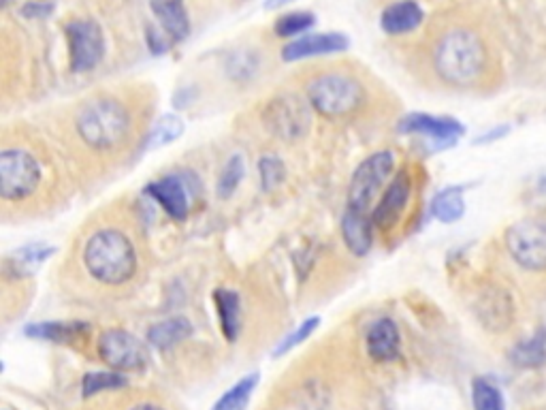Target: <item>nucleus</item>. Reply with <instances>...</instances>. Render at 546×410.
I'll return each mask as SVG.
<instances>
[{
    "label": "nucleus",
    "instance_id": "nucleus-1",
    "mask_svg": "<svg viewBox=\"0 0 546 410\" xmlns=\"http://www.w3.org/2000/svg\"><path fill=\"white\" fill-rule=\"evenodd\" d=\"M429 58L440 82L453 88L485 86L495 73V52L489 39L468 22L444 26L433 37Z\"/></svg>",
    "mask_w": 546,
    "mask_h": 410
},
{
    "label": "nucleus",
    "instance_id": "nucleus-2",
    "mask_svg": "<svg viewBox=\"0 0 546 410\" xmlns=\"http://www.w3.org/2000/svg\"><path fill=\"white\" fill-rule=\"evenodd\" d=\"M88 274L109 287H120L137 274V250L120 229H99L84 248Z\"/></svg>",
    "mask_w": 546,
    "mask_h": 410
},
{
    "label": "nucleus",
    "instance_id": "nucleus-3",
    "mask_svg": "<svg viewBox=\"0 0 546 410\" xmlns=\"http://www.w3.org/2000/svg\"><path fill=\"white\" fill-rule=\"evenodd\" d=\"M75 131L96 152L118 150L131 135V114L114 97H96L79 107Z\"/></svg>",
    "mask_w": 546,
    "mask_h": 410
},
{
    "label": "nucleus",
    "instance_id": "nucleus-4",
    "mask_svg": "<svg viewBox=\"0 0 546 410\" xmlns=\"http://www.w3.org/2000/svg\"><path fill=\"white\" fill-rule=\"evenodd\" d=\"M305 99L318 116L344 120L355 116L367 103V92L357 75L346 71H323L305 84Z\"/></svg>",
    "mask_w": 546,
    "mask_h": 410
},
{
    "label": "nucleus",
    "instance_id": "nucleus-5",
    "mask_svg": "<svg viewBox=\"0 0 546 410\" xmlns=\"http://www.w3.org/2000/svg\"><path fill=\"white\" fill-rule=\"evenodd\" d=\"M506 250L527 272H546V214L527 216L506 231Z\"/></svg>",
    "mask_w": 546,
    "mask_h": 410
},
{
    "label": "nucleus",
    "instance_id": "nucleus-6",
    "mask_svg": "<svg viewBox=\"0 0 546 410\" xmlns=\"http://www.w3.org/2000/svg\"><path fill=\"white\" fill-rule=\"evenodd\" d=\"M43 171L26 150L9 148L0 154V195L5 201H24L39 191Z\"/></svg>",
    "mask_w": 546,
    "mask_h": 410
},
{
    "label": "nucleus",
    "instance_id": "nucleus-7",
    "mask_svg": "<svg viewBox=\"0 0 546 410\" xmlns=\"http://www.w3.org/2000/svg\"><path fill=\"white\" fill-rule=\"evenodd\" d=\"M395 156L389 150L376 152L355 169L348 186V208L369 214L372 205L382 191V186L393 176Z\"/></svg>",
    "mask_w": 546,
    "mask_h": 410
},
{
    "label": "nucleus",
    "instance_id": "nucleus-8",
    "mask_svg": "<svg viewBox=\"0 0 546 410\" xmlns=\"http://www.w3.org/2000/svg\"><path fill=\"white\" fill-rule=\"evenodd\" d=\"M99 355L111 370L141 372L150 364L146 342L126 329H107L99 338Z\"/></svg>",
    "mask_w": 546,
    "mask_h": 410
},
{
    "label": "nucleus",
    "instance_id": "nucleus-9",
    "mask_svg": "<svg viewBox=\"0 0 546 410\" xmlns=\"http://www.w3.org/2000/svg\"><path fill=\"white\" fill-rule=\"evenodd\" d=\"M67 43L73 73H88L96 69L105 56L103 28L94 20H73L67 26Z\"/></svg>",
    "mask_w": 546,
    "mask_h": 410
},
{
    "label": "nucleus",
    "instance_id": "nucleus-10",
    "mask_svg": "<svg viewBox=\"0 0 546 410\" xmlns=\"http://www.w3.org/2000/svg\"><path fill=\"white\" fill-rule=\"evenodd\" d=\"M146 193L163 208L173 220H186L190 212V203L199 195V180L192 171L171 173L148 184Z\"/></svg>",
    "mask_w": 546,
    "mask_h": 410
},
{
    "label": "nucleus",
    "instance_id": "nucleus-11",
    "mask_svg": "<svg viewBox=\"0 0 546 410\" xmlns=\"http://www.w3.org/2000/svg\"><path fill=\"white\" fill-rule=\"evenodd\" d=\"M265 122L282 139H299L310 129V103L301 101L295 94L269 101L265 109Z\"/></svg>",
    "mask_w": 546,
    "mask_h": 410
},
{
    "label": "nucleus",
    "instance_id": "nucleus-12",
    "mask_svg": "<svg viewBox=\"0 0 546 410\" xmlns=\"http://www.w3.org/2000/svg\"><path fill=\"white\" fill-rule=\"evenodd\" d=\"M399 133L406 135H423L427 137L433 148H451L459 137H463L465 126L448 116H431V114H410L399 122Z\"/></svg>",
    "mask_w": 546,
    "mask_h": 410
},
{
    "label": "nucleus",
    "instance_id": "nucleus-13",
    "mask_svg": "<svg viewBox=\"0 0 546 410\" xmlns=\"http://www.w3.org/2000/svg\"><path fill=\"white\" fill-rule=\"evenodd\" d=\"M410 195H412V176L408 169H401L395 173V178L387 186V191H384V195L376 203V208L372 212L374 227L382 233L391 231L399 223L401 214L406 212Z\"/></svg>",
    "mask_w": 546,
    "mask_h": 410
},
{
    "label": "nucleus",
    "instance_id": "nucleus-14",
    "mask_svg": "<svg viewBox=\"0 0 546 410\" xmlns=\"http://www.w3.org/2000/svg\"><path fill=\"white\" fill-rule=\"evenodd\" d=\"M474 312L483 327L491 331H504L510 327L512 319H515V304H512L510 295L504 289L487 285L476 295Z\"/></svg>",
    "mask_w": 546,
    "mask_h": 410
},
{
    "label": "nucleus",
    "instance_id": "nucleus-15",
    "mask_svg": "<svg viewBox=\"0 0 546 410\" xmlns=\"http://www.w3.org/2000/svg\"><path fill=\"white\" fill-rule=\"evenodd\" d=\"M348 47H350V41L344 33H310L284 45L282 60L297 62L305 58L340 54V52H346Z\"/></svg>",
    "mask_w": 546,
    "mask_h": 410
},
{
    "label": "nucleus",
    "instance_id": "nucleus-16",
    "mask_svg": "<svg viewBox=\"0 0 546 410\" xmlns=\"http://www.w3.org/2000/svg\"><path fill=\"white\" fill-rule=\"evenodd\" d=\"M365 349L376 364H391L401 357V334L393 319L382 317L372 323L365 336Z\"/></svg>",
    "mask_w": 546,
    "mask_h": 410
},
{
    "label": "nucleus",
    "instance_id": "nucleus-17",
    "mask_svg": "<svg viewBox=\"0 0 546 410\" xmlns=\"http://www.w3.org/2000/svg\"><path fill=\"white\" fill-rule=\"evenodd\" d=\"M24 334L28 338L54 342V344H77L90 336V325L84 321H41L26 325Z\"/></svg>",
    "mask_w": 546,
    "mask_h": 410
},
{
    "label": "nucleus",
    "instance_id": "nucleus-18",
    "mask_svg": "<svg viewBox=\"0 0 546 410\" xmlns=\"http://www.w3.org/2000/svg\"><path fill=\"white\" fill-rule=\"evenodd\" d=\"M374 220L369 214L346 208L342 216V238L355 257H365L374 246Z\"/></svg>",
    "mask_w": 546,
    "mask_h": 410
},
{
    "label": "nucleus",
    "instance_id": "nucleus-19",
    "mask_svg": "<svg viewBox=\"0 0 546 410\" xmlns=\"http://www.w3.org/2000/svg\"><path fill=\"white\" fill-rule=\"evenodd\" d=\"M423 20L425 13L416 0H399L382 11L380 28L391 37L410 35L423 24Z\"/></svg>",
    "mask_w": 546,
    "mask_h": 410
},
{
    "label": "nucleus",
    "instance_id": "nucleus-20",
    "mask_svg": "<svg viewBox=\"0 0 546 410\" xmlns=\"http://www.w3.org/2000/svg\"><path fill=\"white\" fill-rule=\"evenodd\" d=\"M150 9L173 43H180L190 35V18L184 0H150Z\"/></svg>",
    "mask_w": 546,
    "mask_h": 410
},
{
    "label": "nucleus",
    "instance_id": "nucleus-21",
    "mask_svg": "<svg viewBox=\"0 0 546 410\" xmlns=\"http://www.w3.org/2000/svg\"><path fill=\"white\" fill-rule=\"evenodd\" d=\"M56 252L54 246L50 244H28L22 246L20 250H15L13 255H9L3 263L5 274L11 278H28L32 274H37L41 270V265L50 259Z\"/></svg>",
    "mask_w": 546,
    "mask_h": 410
},
{
    "label": "nucleus",
    "instance_id": "nucleus-22",
    "mask_svg": "<svg viewBox=\"0 0 546 410\" xmlns=\"http://www.w3.org/2000/svg\"><path fill=\"white\" fill-rule=\"evenodd\" d=\"M214 304L222 336L229 342H235L239 336V327H242V299L231 289H218L214 293Z\"/></svg>",
    "mask_w": 546,
    "mask_h": 410
},
{
    "label": "nucleus",
    "instance_id": "nucleus-23",
    "mask_svg": "<svg viewBox=\"0 0 546 410\" xmlns=\"http://www.w3.org/2000/svg\"><path fill=\"white\" fill-rule=\"evenodd\" d=\"M192 323L186 317H173L148 329V342L158 351H167L192 336Z\"/></svg>",
    "mask_w": 546,
    "mask_h": 410
},
{
    "label": "nucleus",
    "instance_id": "nucleus-24",
    "mask_svg": "<svg viewBox=\"0 0 546 410\" xmlns=\"http://www.w3.org/2000/svg\"><path fill=\"white\" fill-rule=\"evenodd\" d=\"M510 361L512 366H517L521 370H534L546 364V327H540L534 331L532 338H527L519 344H515V349L510 351Z\"/></svg>",
    "mask_w": 546,
    "mask_h": 410
},
{
    "label": "nucleus",
    "instance_id": "nucleus-25",
    "mask_svg": "<svg viewBox=\"0 0 546 410\" xmlns=\"http://www.w3.org/2000/svg\"><path fill=\"white\" fill-rule=\"evenodd\" d=\"M431 214L436 216L440 223H457L465 214V199L461 186H448L440 191L431 201Z\"/></svg>",
    "mask_w": 546,
    "mask_h": 410
},
{
    "label": "nucleus",
    "instance_id": "nucleus-26",
    "mask_svg": "<svg viewBox=\"0 0 546 410\" xmlns=\"http://www.w3.org/2000/svg\"><path fill=\"white\" fill-rule=\"evenodd\" d=\"M259 383H261L259 374L244 376L242 381H237L227 393H222V398L212 406V410H246Z\"/></svg>",
    "mask_w": 546,
    "mask_h": 410
},
{
    "label": "nucleus",
    "instance_id": "nucleus-27",
    "mask_svg": "<svg viewBox=\"0 0 546 410\" xmlns=\"http://www.w3.org/2000/svg\"><path fill=\"white\" fill-rule=\"evenodd\" d=\"M472 404L474 410H506L500 387L483 376L472 381Z\"/></svg>",
    "mask_w": 546,
    "mask_h": 410
},
{
    "label": "nucleus",
    "instance_id": "nucleus-28",
    "mask_svg": "<svg viewBox=\"0 0 546 410\" xmlns=\"http://www.w3.org/2000/svg\"><path fill=\"white\" fill-rule=\"evenodd\" d=\"M246 176V161L242 154H233L231 159L227 161V165H224L220 178H218V186H216V193L220 199H231L235 195V191L239 188V184H242Z\"/></svg>",
    "mask_w": 546,
    "mask_h": 410
},
{
    "label": "nucleus",
    "instance_id": "nucleus-29",
    "mask_svg": "<svg viewBox=\"0 0 546 410\" xmlns=\"http://www.w3.org/2000/svg\"><path fill=\"white\" fill-rule=\"evenodd\" d=\"M182 133H184V120L180 116H171V114L163 116L160 120H156L154 129L150 131L148 141H146V150L163 148V146L171 144V141L178 139Z\"/></svg>",
    "mask_w": 546,
    "mask_h": 410
},
{
    "label": "nucleus",
    "instance_id": "nucleus-30",
    "mask_svg": "<svg viewBox=\"0 0 546 410\" xmlns=\"http://www.w3.org/2000/svg\"><path fill=\"white\" fill-rule=\"evenodd\" d=\"M128 387V378L114 370V372H88L82 381L84 398H92L101 391H116Z\"/></svg>",
    "mask_w": 546,
    "mask_h": 410
},
{
    "label": "nucleus",
    "instance_id": "nucleus-31",
    "mask_svg": "<svg viewBox=\"0 0 546 410\" xmlns=\"http://www.w3.org/2000/svg\"><path fill=\"white\" fill-rule=\"evenodd\" d=\"M316 24V15L310 11H293V13H284L282 18L276 20L273 24V30H276V35L282 39L288 37H297V35H305L308 30H312Z\"/></svg>",
    "mask_w": 546,
    "mask_h": 410
},
{
    "label": "nucleus",
    "instance_id": "nucleus-32",
    "mask_svg": "<svg viewBox=\"0 0 546 410\" xmlns=\"http://www.w3.org/2000/svg\"><path fill=\"white\" fill-rule=\"evenodd\" d=\"M318 325H320V319L318 317H310V319H305L301 325H297V329L295 331H291V334H288L278 346H276V349H273V357H282V355H286V353H291L293 349H297V346L301 344V342H305V340H308L312 334H314V331L318 329Z\"/></svg>",
    "mask_w": 546,
    "mask_h": 410
},
{
    "label": "nucleus",
    "instance_id": "nucleus-33",
    "mask_svg": "<svg viewBox=\"0 0 546 410\" xmlns=\"http://www.w3.org/2000/svg\"><path fill=\"white\" fill-rule=\"evenodd\" d=\"M259 171H261V186L265 188V191L278 188L286 178V165L282 163V159H278V156H265V159H261Z\"/></svg>",
    "mask_w": 546,
    "mask_h": 410
},
{
    "label": "nucleus",
    "instance_id": "nucleus-34",
    "mask_svg": "<svg viewBox=\"0 0 546 410\" xmlns=\"http://www.w3.org/2000/svg\"><path fill=\"white\" fill-rule=\"evenodd\" d=\"M50 13H54V5L45 3V0H30L22 7V15L28 20H43Z\"/></svg>",
    "mask_w": 546,
    "mask_h": 410
},
{
    "label": "nucleus",
    "instance_id": "nucleus-35",
    "mask_svg": "<svg viewBox=\"0 0 546 410\" xmlns=\"http://www.w3.org/2000/svg\"><path fill=\"white\" fill-rule=\"evenodd\" d=\"M506 133H508V126H500V129H495L493 133L483 135V139H478L476 144H487V141H495V139H500V137H504Z\"/></svg>",
    "mask_w": 546,
    "mask_h": 410
},
{
    "label": "nucleus",
    "instance_id": "nucleus-36",
    "mask_svg": "<svg viewBox=\"0 0 546 410\" xmlns=\"http://www.w3.org/2000/svg\"><path fill=\"white\" fill-rule=\"evenodd\" d=\"M291 3H295V0H267L265 9H280V7H286V5H291Z\"/></svg>",
    "mask_w": 546,
    "mask_h": 410
},
{
    "label": "nucleus",
    "instance_id": "nucleus-37",
    "mask_svg": "<svg viewBox=\"0 0 546 410\" xmlns=\"http://www.w3.org/2000/svg\"><path fill=\"white\" fill-rule=\"evenodd\" d=\"M128 410H165V408L158 406V404H152V402H143V404H137V406L128 408Z\"/></svg>",
    "mask_w": 546,
    "mask_h": 410
},
{
    "label": "nucleus",
    "instance_id": "nucleus-38",
    "mask_svg": "<svg viewBox=\"0 0 546 410\" xmlns=\"http://www.w3.org/2000/svg\"><path fill=\"white\" fill-rule=\"evenodd\" d=\"M11 3V0H3V7H7Z\"/></svg>",
    "mask_w": 546,
    "mask_h": 410
}]
</instances>
